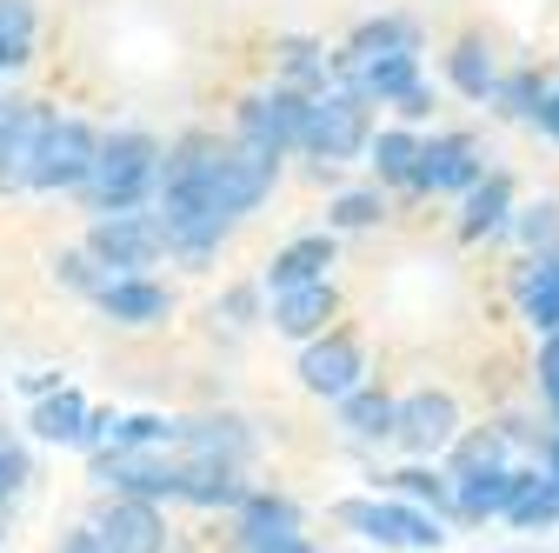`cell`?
I'll list each match as a JSON object with an SVG mask.
<instances>
[{"label": "cell", "mask_w": 559, "mask_h": 553, "mask_svg": "<svg viewBox=\"0 0 559 553\" xmlns=\"http://www.w3.org/2000/svg\"><path fill=\"white\" fill-rule=\"evenodd\" d=\"M247 553H313V546H307V533H294V540H266V546H247Z\"/></svg>", "instance_id": "f35d334b"}, {"label": "cell", "mask_w": 559, "mask_h": 553, "mask_svg": "<svg viewBox=\"0 0 559 553\" xmlns=\"http://www.w3.org/2000/svg\"><path fill=\"white\" fill-rule=\"evenodd\" d=\"M94 540L107 546V553H167V520H160V507L154 501H127V494H114L107 507H94Z\"/></svg>", "instance_id": "ba28073f"}, {"label": "cell", "mask_w": 559, "mask_h": 553, "mask_svg": "<svg viewBox=\"0 0 559 553\" xmlns=\"http://www.w3.org/2000/svg\"><path fill=\"white\" fill-rule=\"evenodd\" d=\"M539 393H546V407H552V421H559V333L539 348Z\"/></svg>", "instance_id": "e575fe53"}, {"label": "cell", "mask_w": 559, "mask_h": 553, "mask_svg": "<svg viewBox=\"0 0 559 553\" xmlns=\"http://www.w3.org/2000/svg\"><path fill=\"white\" fill-rule=\"evenodd\" d=\"M360 374H367V361H360V340H354V333H326V340H313V348L300 354V380H307V393H320V400L360 393Z\"/></svg>", "instance_id": "30bf717a"}, {"label": "cell", "mask_w": 559, "mask_h": 553, "mask_svg": "<svg viewBox=\"0 0 559 553\" xmlns=\"http://www.w3.org/2000/svg\"><path fill=\"white\" fill-rule=\"evenodd\" d=\"M94 301H100V314L120 320V327H154V320H167V307H174V294H167L160 281H140V273H120V281H107Z\"/></svg>", "instance_id": "4fadbf2b"}, {"label": "cell", "mask_w": 559, "mask_h": 553, "mask_svg": "<svg viewBox=\"0 0 559 553\" xmlns=\"http://www.w3.org/2000/svg\"><path fill=\"white\" fill-rule=\"evenodd\" d=\"M479 187V148L466 133H433L419 148V174H413V193H473Z\"/></svg>", "instance_id": "8fae6325"}, {"label": "cell", "mask_w": 559, "mask_h": 553, "mask_svg": "<svg viewBox=\"0 0 559 553\" xmlns=\"http://www.w3.org/2000/svg\"><path fill=\"white\" fill-rule=\"evenodd\" d=\"M280 74H287V87H320L326 74H333V60H326V47L320 40H280Z\"/></svg>", "instance_id": "4316f807"}, {"label": "cell", "mask_w": 559, "mask_h": 553, "mask_svg": "<svg viewBox=\"0 0 559 553\" xmlns=\"http://www.w3.org/2000/svg\"><path fill=\"white\" fill-rule=\"evenodd\" d=\"M539 101H546L539 74H513V81H500V114H513V120H539Z\"/></svg>", "instance_id": "1f68e13d"}, {"label": "cell", "mask_w": 559, "mask_h": 553, "mask_svg": "<svg viewBox=\"0 0 559 553\" xmlns=\"http://www.w3.org/2000/svg\"><path fill=\"white\" fill-rule=\"evenodd\" d=\"M94 480L107 494H127V501H180V467L174 460H154L147 447H114V454H94Z\"/></svg>", "instance_id": "52a82bcc"}, {"label": "cell", "mask_w": 559, "mask_h": 553, "mask_svg": "<svg viewBox=\"0 0 559 553\" xmlns=\"http://www.w3.org/2000/svg\"><path fill=\"white\" fill-rule=\"evenodd\" d=\"M373 54H419V27L413 21H367L354 40H346V54L340 60H373Z\"/></svg>", "instance_id": "484cf974"}, {"label": "cell", "mask_w": 559, "mask_h": 553, "mask_svg": "<svg viewBox=\"0 0 559 553\" xmlns=\"http://www.w3.org/2000/svg\"><path fill=\"white\" fill-rule=\"evenodd\" d=\"M360 148H373V133H367V101H360L354 87L313 94V114H307V154L320 161V174H333L340 161H354Z\"/></svg>", "instance_id": "3957f363"}, {"label": "cell", "mask_w": 559, "mask_h": 553, "mask_svg": "<svg viewBox=\"0 0 559 553\" xmlns=\"http://www.w3.org/2000/svg\"><path fill=\"white\" fill-rule=\"evenodd\" d=\"M27 47H34V8L27 0H0V74L21 67Z\"/></svg>", "instance_id": "83f0119b"}, {"label": "cell", "mask_w": 559, "mask_h": 553, "mask_svg": "<svg viewBox=\"0 0 559 553\" xmlns=\"http://www.w3.org/2000/svg\"><path fill=\"white\" fill-rule=\"evenodd\" d=\"M546 473H552V480H559V434H552V440H546Z\"/></svg>", "instance_id": "ab89813d"}, {"label": "cell", "mask_w": 559, "mask_h": 553, "mask_svg": "<svg viewBox=\"0 0 559 553\" xmlns=\"http://www.w3.org/2000/svg\"><path fill=\"white\" fill-rule=\"evenodd\" d=\"M393 494H400V501H413V507H419V501H433V514H440V507H453V473H433V467H400V473H393Z\"/></svg>", "instance_id": "f1b7e54d"}, {"label": "cell", "mask_w": 559, "mask_h": 553, "mask_svg": "<svg viewBox=\"0 0 559 553\" xmlns=\"http://www.w3.org/2000/svg\"><path fill=\"white\" fill-rule=\"evenodd\" d=\"M40 440H53V447H81V434H87V400L74 393V387H60V393H47L40 407H34V421H27Z\"/></svg>", "instance_id": "44dd1931"}, {"label": "cell", "mask_w": 559, "mask_h": 553, "mask_svg": "<svg viewBox=\"0 0 559 553\" xmlns=\"http://www.w3.org/2000/svg\"><path fill=\"white\" fill-rule=\"evenodd\" d=\"M333 287L313 281V287H294V294H273V327L287 333V340H320L326 320H333Z\"/></svg>", "instance_id": "e0dca14e"}, {"label": "cell", "mask_w": 559, "mask_h": 553, "mask_svg": "<svg viewBox=\"0 0 559 553\" xmlns=\"http://www.w3.org/2000/svg\"><path fill=\"white\" fill-rule=\"evenodd\" d=\"M94 161H100V133L74 114H60L53 133H47V154H40V193H81L94 180Z\"/></svg>", "instance_id": "8992f818"}, {"label": "cell", "mask_w": 559, "mask_h": 553, "mask_svg": "<svg viewBox=\"0 0 559 553\" xmlns=\"http://www.w3.org/2000/svg\"><path fill=\"white\" fill-rule=\"evenodd\" d=\"M87 254L100 260V267H154L160 254H174V240H167V227H160V214H94V227H87Z\"/></svg>", "instance_id": "277c9868"}, {"label": "cell", "mask_w": 559, "mask_h": 553, "mask_svg": "<svg viewBox=\"0 0 559 553\" xmlns=\"http://www.w3.org/2000/svg\"><path fill=\"white\" fill-rule=\"evenodd\" d=\"M507 520H513V527H552V520H559V480H552V473H539L533 487L513 501V514H507Z\"/></svg>", "instance_id": "f546056e"}, {"label": "cell", "mask_w": 559, "mask_h": 553, "mask_svg": "<svg viewBox=\"0 0 559 553\" xmlns=\"http://www.w3.org/2000/svg\"><path fill=\"white\" fill-rule=\"evenodd\" d=\"M533 467H500V473H486V480H460L453 487V507L460 520H486V514H513V501L533 487Z\"/></svg>", "instance_id": "5bb4252c"}, {"label": "cell", "mask_w": 559, "mask_h": 553, "mask_svg": "<svg viewBox=\"0 0 559 553\" xmlns=\"http://www.w3.org/2000/svg\"><path fill=\"white\" fill-rule=\"evenodd\" d=\"M380 214H386L380 193H340V200H333V227H373Z\"/></svg>", "instance_id": "d6a6232c"}, {"label": "cell", "mask_w": 559, "mask_h": 553, "mask_svg": "<svg viewBox=\"0 0 559 553\" xmlns=\"http://www.w3.org/2000/svg\"><path fill=\"white\" fill-rule=\"evenodd\" d=\"M326 267H333V240H326V234H307V240H294V247H280V254H273L266 287H273V294L313 287V281H326Z\"/></svg>", "instance_id": "ac0fdd59"}, {"label": "cell", "mask_w": 559, "mask_h": 553, "mask_svg": "<svg viewBox=\"0 0 559 553\" xmlns=\"http://www.w3.org/2000/svg\"><path fill=\"white\" fill-rule=\"evenodd\" d=\"M180 501H193V507H234L240 514V501H247L240 467H227V460H180Z\"/></svg>", "instance_id": "d6986e66"}, {"label": "cell", "mask_w": 559, "mask_h": 553, "mask_svg": "<svg viewBox=\"0 0 559 553\" xmlns=\"http://www.w3.org/2000/svg\"><path fill=\"white\" fill-rule=\"evenodd\" d=\"M294 533H300V507L287 494H247L240 501V520H234L240 553L247 546H266V540H294Z\"/></svg>", "instance_id": "9a60e30c"}, {"label": "cell", "mask_w": 559, "mask_h": 553, "mask_svg": "<svg viewBox=\"0 0 559 553\" xmlns=\"http://www.w3.org/2000/svg\"><path fill=\"white\" fill-rule=\"evenodd\" d=\"M333 520L354 527V533L373 540V546H419V553H440V546H447L440 520L419 514L413 501H340Z\"/></svg>", "instance_id": "7a4b0ae2"}, {"label": "cell", "mask_w": 559, "mask_h": 553, "mask_svg": "<svg viewBox=\"0 0 559 553\" xmlns=\"http://www.w3.org/2000/svg\"><path fill=\"white\" fill-rule=\"evenodd\" d=\"M180 440H187V460H227L240 467L253 454V434L234 421V413H206V421H180Z\"/></svg>", "instance_id": "2e32d148"}, {"label": "cell", "mask_w": 559, "mask_h": 553, "mask_svg": "<svg viewBox=\"0 0 559 553\" xmlns=\"http://www.w3.org/2000/svg\"><path fill=\"white\" fill-rule=\"evenodd\" d=\"M419 148L427 141H413L406 127H386V133H373V174L380 180H393V187H413V174H419Z\"/></svg>", "instance_id": "d4e9b609"}, {"label": "cell", "mask_w": 559, "mask_h": 553, "mask_svg": "<svg viewBox=\"0 0 559 553\" xmlns=\"http://www.w3.org/2000/svg\"><path fill=\"white\" fill-rule=\"evenodd\" d=\"M393 107H400V120H427V114H433V94H427V87H406Z\"/></svg>", "instance_id": "d590c367"}, {"label": "cell", "mask_w": 559, "mask_h": 553, "mask_svg": "<svg viewBox=\"0 0 559 553\" xmlns=\"http://www.w3.org/2000/svg\"><path fill=\"white\" fill-rule=\"evenodd\" d=\"M520 240H526L533 254H559V200L526 207V214H520Z\"/></svg>", "instance_id": "4dcf8cb0"}, {"label": "cell", "mask_w": 559, "mask_h": 553, "mask_svg": "<svg viewBox=\"0 0 559 553\" xmlns=\"http://www.w3.org/2000/svg\"><path fill=\"white\" fill-rule=\"evenodd\" d=\"M60 553H107V546L94 540V527H81V533H67V540H60Z\"/></svg>", "instance_id": "8d00e7d4"}, {"label": "cell", "mask_w": 559, "mask_h": 553, "mask_svg": "<svg viewBox=\"0 0 559 553\" xmlns=\"http://www.w3.org/2000/svg\"><path fill=\"white\" fill-rule=\"evenodd\" d=\"M507 214H513V180H507V174H486V180L466 193V221H460V234H466V240H486V234L507 227Z\"/></svg>", "instance_id": "603a6c76"}, {"label": "cell", "mask_w": 559, "mask_h": 553, "mask_svg": "<svg viewBox=\"0 0 559 553\" xmlns=\"http://www.w3.org/2000/svg\"><path fill=\"white\" fill-rule=\"evenodd\" d=\"M307 114H313V94H300V87L253 94V101L240 107V141H253V148H273V154L307 148Z\"/></svg>", "instance_id": "5b68a950"}, {"label": "cell", "mask_w": 559, "mask_h": 553, "mask_svg": "<svg viewBox=\"0 0 559 553\" xmlns=\"http://www.w3.org/2000/svg\"><path fill=\"white\" fill-rule=\"evenodd\" d=\"M53 120H60V114L40 107V101H27V107L14 114V127L0 133V193H21V187L40 180V154H47Z\"/></svg>", "instance_id": "9c48e42d"}, {"label": "cell", "mask_w": 559, "mask_h": 553, "mask_svg": "<svg viewBox=\"0 0 559 553\" xmlns=\"http://www.w3.org/2000/svg\"><path fill=\"white\" fill-rule=\"evenodd\" d=\"M460 434V407H453V393H413V400H400V427H393V440L406 447V454H440L447 440Z\"/></svg>", "instance_id": "7c38bea8"}, {"label": "cell", "mask_w": 559, "mask_h": 553, "mask_svg": "<svg viewBox=\"0 0 559 553\" xmlns=\"http://www.w3.org/2000/svg\"><path fill=\"white\" fill-rule=\"evenodd\" d=\"M340 421H346V434H354V440H393L400 407H393L380 387H360V393H346V400H340Z\"/></svg>", "instance_id": "cb8c5ba5"}, {"label": "cell", "mask_w": 559, "mask_h": 553, "mask_svg": "<svg viewBox=\"0 0 559 553\" xmlns=\"http://www.w3.org/2000/svg\"><path fill=\"white\" fill-rule=\"evenodd\" d=\"M539 133H546V141H559V94L539 101Z\"/></svg>", "instance_id": "74e56055"}, {"label": "cell", "mask_w": 559, "mask_h": 553, "mask_svg": "<svg viewBox=\"0 0 559 553\" xmlns=\"http://www.w3.org/2000/svg\"><path fill=\"white\" fill-rule=\"evenodd\" d=\"M21 487H27V454L0 440V507H8V501H14Z\"/></svg>", "instance_id": "836d02e7"}, {"label": "cell", "mask_w": 559, "mask_h": 553, "mask_svg": "<svg viewBox=\"0 0 559 553\" xmlns=\"http://www.w3.org/2000/svg\"><path fill=\"white\" fill-rule=\"evenodd\" d=\"M520 307L533 327L559 333V254H533L526 273H520Z\"/></svg>", "instance_id": "ffe728a7"}, {"label": "cell", "mask_w": 559, "mask_h": 553, "mask_svg": "<svg viewBox=\"0 0 559 553\" xmlns=\"http://www.w3.org/2000/svg\"><path fill=\"white\" fill-rule=\"evenodd\" d=\"M160 148L154 133H107L100 141V161H94V180L81 187V200L94 207V214H133L147 193H160Z\"/></svg>", "instance_id": "6da1fadb"}, {"label": "cell", "mask_w": 559, "mask_h": 553, "mask_svg": "<svg viewBox=\"0 0 559 553\" xmlns=\"http://www.w3.org/2000/svg\"><path fill=\"white\" fill-rule=\"evenodd\" d=\"M447 74H453V87L466 101H500V67H493V47L486 40H460L447 54Z\"/></svg>", "instance_id": "7402d4cb"}]
</instances>
